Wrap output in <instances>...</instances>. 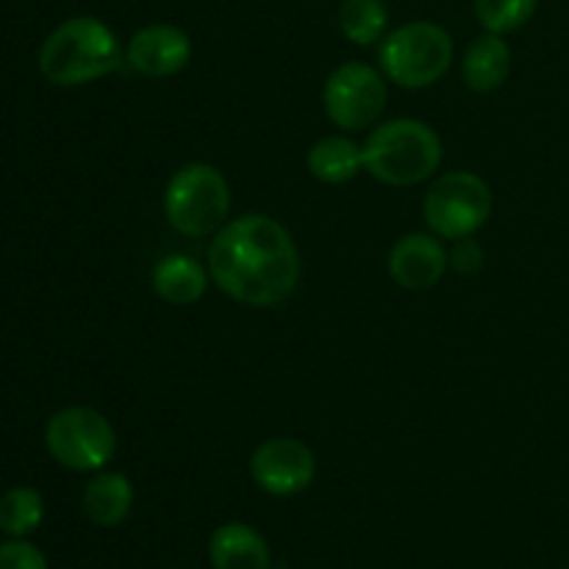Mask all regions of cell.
<instances>
[{
	"mask_svg": "<svg viewBox=\"0 0 569 569\" xmlns=\"http://www.w3.org/2000/svg\"><path fill=\"white\" fill-rule=\"evenodd\" d=\"M206 267L222 295L253 309L283 303L300 281V253L292 233L264 214L226 222L211 239Z\"/></svg>",
	"mask_w": 569,
	"mask_h": 569,
	"instance_id": "1",
	"label": "cell"
},
{
	"mask_svg": "<svg viewBox=\"0 0 569 569\" xmlns=\"http://www.w3.org/2000/svg\"><path fill=\"white\" fill-rule=\"evenodd\" d=\"M322 106L328 120L342 131H365L387 106V78L381 70L361 61H345L322 87Z\"/></svg>",
	"mask_w": 569,
	"mask_h": 569,
	"instance_id": "8",
	"label": "cell"
},
{
	"mask_svg": "<svg viewBox=\"0 0 569 569\" xmlns=\"http://www.w3.org/2000/svg\"><path fill=\"white\" fill-rule=\"evenodd\" d=\"M133 509L131 478L122 472L100 470L83 489V515L100 528H114L128 520Z\"/></svg>",
	"mask_w": 569,
	"mask_h": 569,
	"instance_id": "15",
	"label": "cell"
},
{
	"mask_svg": "<svg viewBox=\"0 0 569 569\" xmlns=\"http://www.w3.org/2000/svg\"><path fill=\"white\" fill-rule=\"evenodd\" d=\"M0 569H48V559L37 545L26 539H9L0 545Z\"/></svg>",
	"mask_w": 569,
	"mask_h": 569,
	"instance_id": "20",
	"label": "cell"
},
{
	"mask_svg": "<svg viewBox=\"0 0 569 569\" xmlns=\"http://www.w3.org/2000/svg\"><path fill=\"white\" fill-rule=\"evenodd\" d=\"M539 0H476V17L489 33L520 31L537 14Z\"/></svg>",
	"mask_w": 569,
	"mask_h": 569,
	"instance_id": "19",
	"label": "cell"
},
{
	"mask_svg": "<svg viewBox=\"0 0 569 569\" xmlns=\"http://www.w3.org/2000/svg\"><path fill=\"white\" fill-rule=\"evenodd\" d=\"M511 70V48L500 33H481L472 39L461 61V78L472 92H495Z\"/></svg>",
	"mask_w": 569,
	"mask_h": 569,
	"instance_id": "14",
	"label": "cell"
},
{
	"mask_svg": "<svg viewBox=\"0 0 569 569\" xmlns=\"http://www.w3.org/2000/svg\"><path fill=\"white\" fill-rule=\"evenodd\" d=\"M428 228L439 239L476 237L492 214V189L478 172L453 170L439 176L422 200Z\"/></svg>",
	"mask_w": 569,
	"mask_h": 569,
	"instance_id": "6",
	"label": "cell"
},
{
	"mask_svg": "<svg viewBox=\"0 0 569 569\" xmlns=\"http://www.w3.org/2000/svg\"><path fill=\"white\" fill-rule=\"evenodd\" d=\"M317 476V456L295 437H272L250 456V478L272 498H295L306 492Z\"/></svg>",
	"mask_w": 569,
	"mask_h": 569,
	"instance_id": "9",
	"label": "cell"
},
{
	"mask_svg": "<svg viewBox=\"0 0 569 569\" xmlns=\"http://www.w3.org/2000/svg\"><path fill=\"white\" fill-rule=\"evenodd\" d=\"M48 453L72 472H100L117 450L114 426L89 406L59 409L44 426Z\"/></svg>",
	"mask_w": 569,
	"mask_h": 569,
	"instance_id": "7",
	"label": "cell"
},
{
	"mask_svg": "<svg viewBox=\"0 0 569 569\" xmlns=\"http://www.w3.org/2000/svg\"><path fill=\"white\" fill-rule=\"evenodd\" d=\"M209 267H203L198 259L187 253H170L159 259L153 267V276H150L153 292L170 306L198 303L206 295V289H209Z\"/></svg>",
	"mask_w": 569,
	"mask_h": 569,
	"instance_id": "13",
	"label": "cell"
},
{
	"mask_svg": "<svg viewBox=\"0 0 569 569\" xmlns=\"http://www.w3.org/2000/svg\"><path fill=\"white\" fill-rule=\"evenodd\" d=\"M389 11L383 0H342L339 6V28L345 39L359 48H370L387 37Z\"/></svg>",
	"mask_w": 569,
	"mask_h": 569,
	"instance_id": "17",
	"label": "cell"
},
{
	"mask_svg": "<svg viewBox=\"0 0 569 569\" xmlns=\"http://www.w3.org/2000/svg\"><path fill=\"white\" fill-rule=\"evenodd\" d=\"M44 500L37 489L14 487L0 498V531L11 539H22L42 526Z\"/></svg>",
	"mask_w": 569,
	"mask_h": 569,
	"instance_id": "18",
	"label": "cell"
},
{
	"mask_svg": "<svg viewBox=\"0 0 569 569\" xmlns=\"http://www.w3.org/2000/svg\"><path fill=\"white\" fill-rule=\"evenodd\" d=\"M453 53V37L442 26L415 20L378 42V70L403 89H426L450 70Z\"/></svg>",
	"mask_w": 569,
	"mask_h": 569,
	"instance_id": "4",
	"label": "cell"
},
{
	"mask_svg": "<svg viewBox=\"0 0 569 569\" xmlns=\"http://www.w3.org/2000/svg\"><path fill=\"white\" fill-rule=\"evenodd\" d=\"M389 278L398 283L400 289L409 292H426L433 289L442 276L448 272L450 259L445 250L442 239L437 233H406L389 250Z\"/></svg>",
	"mask_w": 569,
	"mask_h": 569,
	"instance_id": "11",
	"label": "cell"
},
{
	"mask_svg": "<svg viewBox=\"0 0 569 569\" xmlns=\"http://www.w3.org/2000/svg\"><path fill=\"white\" fill-rule=\"evenodd\" d=\"M448 259L450 267H453L459 276H472V272H478L483 267V250L472 237L456 239V248L450 250Z\"/></svg>",
	"mask_w": 569,
	"mask_h": 569,
	"instance_id": "21",
	"label": "cell"
},
{
	"mask_svg": "<svg viewBox=\"0 0 569 569\" xmlns=\"http://www.w3.org/2000/svg\"><path fill=\"white\" fill-rule=\"evenodd\" d=\"M567 569H569V567H567Z\"/></svg>",
	"mask_w": 569,
	"mask_h": 569,
	"instance_id": "22",
	"label": "cell"
},
{
	"mask_svg": "<svg viewBox=\"0 0 569 569\" xmlns=\"http://www.w3.org/2000/svg\"><path fill=\"white\" fill-rule=\"evenodd\" d=\"M209 559L214 569H270V545L244 522H226L211 533Z\"/></svg>",
	"mask_w": 569,
	"mask_h": 569,
	"instance_id": "12",
	"label": "cell"
},
{
	"mask_svg": "<svg viewBox=\"0 0 569 569\" xmlns=\"http://www.w3.org/2000/svg\"><path fill=\"white\" fill-rule=\"evenodd\" d=\"M122 64L117 33L98 17H70L39 48V72L53 87H83Z\"/></svg>",
	"mask_w": 569,
	"mask_h": 569,
	"instance_id": "2",
	"label": "cell"
},
{
	"mask_svg": "<svg viewBox=\"0 0 569 569\" xmlns=\"http://www.w3.org/2000/svg\"><path fill=\"white\" fill-rule=\"evenodd\" d=\"M365 170L387 187H417L442 164V139L428 122L398 117L378 126L361 144Z\"/></svg>",
	"mask_w": 569,
	"mask_h": 569,
	"instance_id": "3",
	"label": "cell"
},
{
	"mask_svg": "<svg viewBox=\"0 0 569 569\" xmlns=\"http://www.w3.org/2000/svg\"><path fill=\"white\" fill-rule=\"evenodd\" d=\"M306 164L317 181L339 187V183L353 181L365 170V150L348 137H326L311 144Z\"/></svg>",
	"mask_w": 569,
	"mask_h": 569,
	"instance_id": "16",
	"label": "cell"
},
{
	"mask_svg": "<svg viewBox=\"0 0 569 569\" xmlns=\"http://www.w3.org/2000/svg\"><path fill=\"white\" fill-rule=\"evenodd\" d=\"M228 211H231V187L226 176L206 161L183 164L167 181L164 217L172 231L181 237H214L228 222Z\"/></svg>",
	"mask_w": 569,
	"mask_h": 569,
	"instance_id": "5",
	"label": "cell"
},
{
	"mask_svg": "<svg viewBox=\"0 0 569 569\" xmlns=\"http://www.w3.org/2000/svg\"><path fill=\"white\" fill-rule=\"evenodd\" d=\"M126 61L139 76H178L192 61V39L183 28L170 26V22H153L133 33L126 48Z\"/></svg>",
	"mask_w": 569,
	"mask_h": 569,
	"instance_id": "10",
	"label": "cell"
}]
</instances>
